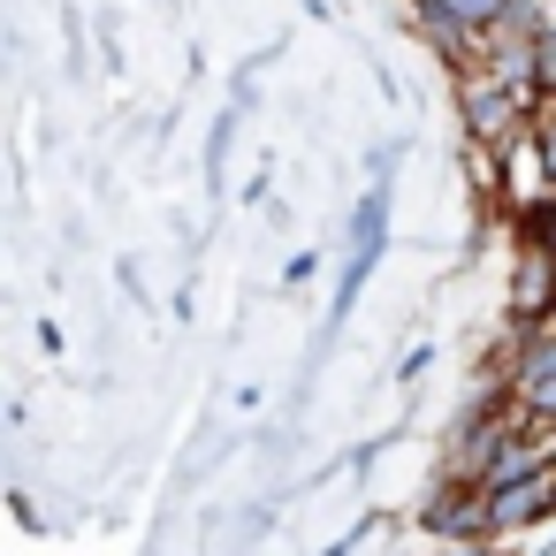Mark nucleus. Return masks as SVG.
Wrapping results in <instances>:
<instances>
[{
    "label": "nucleus",
    "instance_id": "obj_4",
    "mask_svg": "<svg viewBox=\"0 0 556 556\" xmlns=\"http://www.w3.org/2000/svg\"><path fill=\"white\" fill-rule=\"evenodd\" d=\"M533 85H541V92L556 100V31H548V39L533 47Z\"/></svg>",
    "mask_w": 556,
    "mask_h": 556
},
{
    "label": "nucleus",
    "instance_id": "obj_1",
    "mask_svg": "<svg viewBox=\"0 0 556 556\" xmlns=\"http://www.w3.org/2000/svg\"><path fill=\"white\" fill-rule=\"evenodd\" d=\"M503 305H510V320H518V328L556 320V252H548V237H541V229H526V237H518V260H510V290H503Z\"/></svg>",
    "mask_w": 556,
    "mask_h": 556
},
{
    "label": "nucleus",
    "instance_id": "obj_2",
    "mask_svg": "<svg viewBox=\"0 0 556 556\" xmlns=\"http://www.w3.org/2000/svg\"><path fill=\"white\" fill-rule=\"evenodd\" d=\"M533 526H556V465L488 488V533H533Z\"/></svg>",
    "mask_w": 556,
    "mask_h": 556
},
{
    "label": "nucleus",
    "instance_id": "obj_3",
    "mask_svg": "<svg viewBox=\"0 0 556 556\" xmlns=\"http://www.w3.org/2000/svg\"><path fill=\"white\" fill-rule=\"evenodd\" d=\"M419 518H427V533H434V541H472V533H488V488H480V480H450V472H442V488L427 495V510H419Z\"/></svg>",
    "mask_w": 556,
    "mask_h": 556
}]
</instances>
